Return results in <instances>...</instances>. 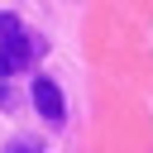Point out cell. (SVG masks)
<instances>
[{
  "mask_svg": "<svg viewBox=\"0 0 153 153\" xmlns=\"http://www.w3.org/2000/svg\"><path fill=\"white\" fill-rule=\"evenodd\" d=\"M43 48H48V43H43L38 33H29V29H24L14 43H5V48H0V81H10V76H19V72H29V67H33V57H43Z\"/></svg>",
  "mask_w": 153,
  "mask_h": 153,
  "instance_id": "1",
  "label": "cell"
},
{
  "mask_svg": "<svg viewBox=\"0 0 153 153\" xmlns=\"http://www.w3.org/2000/svg\"><path fill=\"white\" fill-rule=\"evenodd\" d=\"M29 100H33V110H38L48 124H62V120H67V100H62V91H57V81H53V76H33Z\"/></svg>",
  "mask_w": 153,
  "mask_h": 153,
  "instance_id": "2",
  "label": "cell"
},
{
  "mask_svg": "<svg viewBox=\"0 0 153 153\" xmlns=\"http://www.w3.org/2000/svg\"><path fill=\"white\" fill-rule=\"evenodd\" d=\"M19 33H24V24H19V14H0V48H5V43H14Z\"/></svg>",
  "mask_w": 153,
  "mask_h": 153,
  "instance_id": "3",
  "label": "cell"
},
{
  "mask_svg": "<svg viewBox=\"0 0 153 153\" xmlns=\"http://www.w3.org/2000/svg\"><path fill=\"white\" fill-rule=\"evenodd\" d=\"M0 153H43V143H38L33 134H19V139H10Z\"/></svg>",
  "mask_w": 153,
  "mask_h": 153,
  "instance_id": "4",
  "label": "cell"
},
{
  "mask_svg": "<svg viewBox=\"0 0 153 153\" xmlns=\"http://www.w3.org/2000/svg\"><path fill=\"white\" fill-rule=\"evenodd\" d=\"M0 105H5V110H14V91H10V81H0Z\"/></svg>",
  "mask_w": 153,
  "mask_h": 153,
  "instance_id": "5",
  "label": "cell"
}]
</instances>
